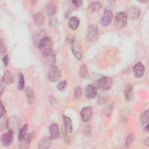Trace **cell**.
<instances>
[{
  "instance_id": "6da1fadb",
  "label": "cell",
  "mask_w": 149,
  "mask_h": 149,
  "mask_svg": "<svg viewBox=\"0 0 149 149\" xmlns=\"http://www.w3.org/2000/svg\"><path fill=\"white\" fill-rule=\"evenodd\" d=\"M37 47L38 48L41 55L44 57H48L52 53V41L48 36L42 40Z\"/></svg>"
},
{
  "instance_id": "7a4b0ae2",
  "label": "cell",
  "mask_w": 149,
  "mask_h": 149,
  "mask_svg": "<svg viewBox=\"0 0 149 149\" xmlns=\"http://www.w3.org/2000/svg\"><path fill=\"white\" fill-rule=\"evenodd\" d=\"M47 75L50 81L56 82L61 77V72L56 66L51 65L48 69Z\"/></svg>"
},
{
  "instance_id": "3957f363",
  "label": "cell",
  "mask_w": 149,
  "mask_h": 149,
  "mask_svg": "<svg viewBox=\"0 0 149 149\" xmlns=\"http://www.w3.org/2000/svg\"><path fill=\"white\" fill-rule=\"evenodd\" d=\"M113 80L110 77H103L97 81L98 88L102 91L108 90L112 86Z\"/></svg>"
},
{
  "instance_id": "277c9868",
  "label": "cell",
  "mask_w": 149,
  "mask_h": 149,
  "mask_svg": "<svg viewBox=\"0 0 149 149\" xmlns=\"http://www.w3.org/2000/svg\"><path fill=\"white\" fill-rule=\"evenodd\" d=\"M127 17L126 13L123 12H120L116 14L114 19V25L118 29L123 28L127 22Z\"/></svg>"
},
{
  "instance_id": "5b68a950",
  "label": "cell",
  "mask_w": 149,
  "mask_h": 149,
  "mask_svg": "<svg viewBox=\"0 0 149 149\" xmlns=\"http://www.w3.org/2000/svg\"><path fill=\"white\" fill-rule=\"evenodd\" d=\"M87 40L88 42H94L98 38V29L95 25L88 26L86 33Z\"/></svg>"
},
{
  "instance_id": "8992f818",
  "label": "cell",
  "mask_w": 149,
  "mask_h": 149,
  "mask_svg": "<svg viewBox=\"0 0 149 149\" xmlns=\"http://www.w3.org/2000/svg\"><path fill=\"white\" fill-rule=\"evenodd\" d=\"M126 15L127 18H129L130 20L136 21L140 17V10L138 7L136 6H132L128 9Z\"/></svg>"
},
{
  "instance_id": "52a82bcc",
  "label": "cell",
  "mask_w": 149,
  "mask_h": 149,
  "mask_svg": "<svg viewBox=\"0 0 149 149\" xmlns=\"http://www.w3.org/2000/svg\"><path fill=\"white\" fill-rule=\"evenodd\" d=\"M71 49L73 55L79 60H80L82 58V48L80 43L77 41H73L71 44Z\"/></svg>"
},
{
  "instance_id": "ba28073f",
  "label": "cell",
  "mask_w": 149,
  "mask_h": 149,
  "mask_svg": "<svg viewBox=\"0 0 149 149\" xmlns=\"http://www.w3.org/2000/svg\"><path fill=\"white\" fill-rule=\"evenodd\" d=\"M13 139V131L9 129V130L2 134L1 137V143L3 146L8 147L12 142Z\"/></svg>"
},
{
  "instance_id": "9c48e42d",
  "label": "cell",
  "mask_w": 149,
  "mask_h": 149,
  "mask_svg": "<svg viewBox=\"0 0 149 149\" xmlns=\"http://www.w3.org/2000/svg\"><path fill=\"white\" fill-rule=\"evenodd\" d=\"M113 17V14L111 10L105 9L104 15L101 20V24L104 27H107L110 24Z\"/></svg>"
},
{
  "instance_id": "30bf717a",
  "label": "cell",
  "mask_w": 149,
  "mask_h": 149,
  "mask_svg": "<svg viewBox=\"0 0 149 149\" xmlns=\"http://www.w3.org/2000/svg\"><path fill=\"white\" fill-rule=\"evenodd\" d=\"M47 36L48 35L47 33L44 30L40 29L36 31L33 37V40L34 45L37 47L39 43L42 41V40H43L45 37Z\"/></svg>"
},
{
  "instance_id": "8fae6325",
  "label": "cell",
  "mask_w": 149,
  "mask_h": 149,
  "mask_svg": "<svg viewBox=\"0 0 149 149\" xmlns=\"http://www.w3.org/2000/svg\"><path fill=\"white\" fill-rule=\"evenodd\" d=\"M97 93V87L93 84H89L87 86L84 90V93H85L86 97L89 100L94 98L96 96Z\"/></svg>"
},
{
  "instance_id": "7c38bea8",
  "label": "cell",
  "mask_w": 149,
  "mask_h": 149,
  "mask_svg": "<svg viewBox=\"0 0 149 149\" xmlns=\"http://www.w3.org/2000/svg\"><path fill=\"white\" fill-rule=\"evenodd\" d=\"M81 117L83 122H88L93 115V109L90 107H85L81 111Z\"/></svg>"
},
{
  "instance_id": "4fadbf2b",
  "label": "cell",
  "mask_w": 149,
  "mask_h": 149,
  "mask_svg": "<svg viewBox=\"0 0 149 149\" xmlns=\"http://www.w3.org/2000/svg\"><path fill=\"white\" fill-rule=\"evenodd\" d=\"M21 125V120L16 116H13L8 120V127L9 129L14 131L15 129L19 128Z\"/></svg>"
},
{
  "instance_id": "5bb4252c",
  "label": "cell",
  "mask_w": 149,
  "mask_h": 149,
  "mask_svg": "<svg viewBox=\"0 0 149 149\" xmlns=\"http://www.w3.org/2000/svg\"><path fill=\"white\" fill-rule=\"evenodd\" d=\"M34 22L37 26L40 27L42 26L45 22V16L42 12H37L34 14L33 16Z\"/></svg>"
},
{
  "instance_id": "9a60e30c",
  "label": "cell",
  "mask_w": 149,
  "mask_h": 149,
  "mask_svg": "<svg viewBox=\"0 0 149 149\" xmlns=\"http://www.w3.org/2000/svg\"><path fill=\"white\" fill-rule=\"evenodd\" d=\"M144 69L145 68L141 62H138L136 63L133 68L134 76L137 78L142 77L144 74Z\"/></svg>"
},
{
  "instance_id": "2e32d148",
  "label": "cell",
  "mask_w": 149,
  "mask_h": 149,
  "mask_svg": "<svg viewBox=\"0 0 149 149\" xmlns=\"http://www.w3.org/2000/svg\"><path fill=\"white\" fill-rule=\"evenodd\" d=\"M49 133H50V138L52 140H55L59 137V130L58 128V126L56 123H52L49 126Z\"/></svg>"
},
{
  "instance_id": "e0dca14e",
  "label": "cell",
  "mask_w": 149,
  "mask_h": 149,
  "mask_svg": "<svg viewBox=\"0 0 149 149\" xmlns=\"http://www.w3.org/2000/svg\"><path fill=\"white\" fill-rule=\"evenodd\" d=\"M45 10L48 16H53L56 12V6L54 1H50L47 2L45 5Z\"/></svg>"
},
{
  "instance_id": "ac0fdd59",
  "label": "cell",
  "mask_w": 149,
  "mask_h": 149,
  "mask_svg": "<svg viewBox=\"0 0 149 149\" xmlns=\"http://www.w3.org/2000/svg\"><path fill=\"white\" fill-rule=\"evenodd\" d=\"M14 81V77L12 73L9 70H6L2 77V82L4 84H10Z\"/></svg>"
},
{
  "instance_id": "d6986e66",
  "label": "cell",
  "mask_w": 149,
  "mask_h": 149,
  "mask_svg": "<svg viewBox=\"0 0 149 149\" xmlns=\"http://www.w3.org/2000/svg\"><path fill=\"white\" fill-rule=\"evenodd\" d=\"M51 139L49 137H44L41 139L38 143V148L47 149L51 147Z\"/></svg>"
},
{
  "instance_id": "ffe728a7",
  "label": "cell",
  "mask_w": 149,
  "mask_h": 149,
  "mask_svg": "<svg viewBox=\"0 0 149 149\" xmlns=\"http://www.w3.org/2000/svg\"><path fill=\"white\" fill-rule=\"evenodd\" d=\"M27 102L29 104H33L35 100V95L33 90L30 87H26L25 89Z\"/></svg>"
},
{
  "instance_id": "44dd1931",
  "label": "cell",
  "mask_w": 149,
  "mask_h": 149,
  "mask_svg": "<svg viewBox=\"0 0 149 149\" xmlns=\"http://www.w3.org/2000/svg\"><path fill=\"white\" fill-rule=\"evenodd\" d=\"M65 130L67 133H71L72 132V123L71 119L68 116H63Z\"/></svg>"
},
{
  "instance_id": "7402d4cb",
  "label": "cell",
  "mask_w": 149,
  "mask_h": 149,
  "mask_svg": "<svg viewBox=\"0 0 149 149\" xmlns=\"http://www.w3.org/2000/svg\"><path fill=\"white\" fill-rule=\"evenodd\" d=\"M79 25V20L76 16H73L69 18L68 20V26L72 30L76 29Z\"/></svg>"
},
{
  "instance_id": "603a6c76",
  "label": "cell",
  "mask_w": 149,
  "mask_h": 149,
  "mask_svg": "<svg viewBox=\"0 0 149 149\" xmlns=\"http://www.w3.org/2000/svg\"><path fill=\"white\" fill-rule=\"evenodd\" d=\"M124 94L127 101H130L133 97V87L131 84H128L124 90Z\"/></svg>"
},
{
  "instance_id": "cb8c5ba5",
  "label": "cell",
  "mask_w": 149,
  "mask_h": 149,
  "mask_svg": "<svg viewBox=\"0 0 149 149\" xmlns=\"http://www.w3.org/2000/svg\"><path fill=\"white\" fill-rule=\"evenodd\" d=\"M101 8V4L100 2L98 1H93L91 2L88 6L89 10L91 12H94L99 10Z\"/></svg>"
},
{
  "instance_id": "d4e9b609",
  "label": "cell",
  "mask_w": 149,
  "mask_h": 149,
  "mask_svg": "<svg viewBox=\"0 0 149 149\" xmlns=\"http://www.w3.org/2000/svg\"><path fill=\"white\" fill-rule=\"evenodd\" d=\"M31 136L30 134H27L26 136L24 137V138L20 140L21 141V146L22 148H27L29 147L31 141Z\"/></svg>"
},
{
  "instance_id": "484cf974",
  "label": "cell",
  "mask_w": 149,
  "mask_h": 149,
  "mask_svg": "<svg viewBox=\"0 0 149 149\" xmlns=\"http://www.w3.org/2000/svg\"><path fill=\"white\" fill-rule=\"evenodd\" d=\"M27 130H28L27 124L24 125V126L19 130V133H18V139L20 141L23 140L24 138V137L26 136V134H27Z\"/></svg>"
},
{
  "instance_id": "4316f807",
  "label": "cell",
  "mask_w": 149,
  "mask_h": 149,
  "mask_svg": "<svg viewBox=\"0 0 149 149\" xmlns=\"http://www.w3.org/2000/svg\"><path fill=\"white\" fill-rule=\"evenodd\" d=\"M79 75L83 78H87L88 76V72L86 65L82 64L79 70Z\"/></svg>"
},
{
  "instance_id": "83f0119b",
  "label": "cell",
  "mask_w": 149,
  "mask_h": 149,
  "mask_svg": "<svg viewBox=\"0 0 149 149\" xmlns=\"http://www.w3.org/2000/svg\"><path fill=\"white\" fill-rule=\"evenodd\" d=\"M140 122L141 125H145L146 124H147L149 120V111L148 110H147L144 111L140 116Z\"/></svg>"
},
{
  "instance_id": "f1b7e54d",
  "label": "cell",
  "mask_w": 149,
  "mask_h": 149,
  "mask_svg": "<svg viewBox=\"0 0 149 149\" xmlns=\"http://www.w3.org/2000/svg\"><path fill=\"white\" fill-rule=\"evenodd\" d=\"M83 94V90L80 86H77L75 87L73 92V97L76 99L81 96Z\"/></svg>"
},
{
  "instance_id": "f546056e",
  "label": "cell",
  "mask_w": 149,
  "mask_h": 149,
  "mask_svg": "<svg viewBox=\"0 0 149 149\" xmlns=\"http://www.w3.org/2000/svg\"><path fill=\"white\" fill-rule=\"evenodd\" d=\"M24 87V76L22 73L19 74V81H18V85L17 88L19 90H23Z\"/></svg>"
},
{
  "instance_id": "4dcf8cb0",
  "label": "cell",
  "mask_w": 149,
  "mask_h": 149,
  "mask_svg": "<svg viewBox=\"0 0 149 149\" xmlns=\"http://www.w3.org/2000/svg\"><path fill=\"white\" fill-rule=\"evenodd\" d=\"M134 140V136L133 135V134L130 133L126 137V140H125V146H126L127 147H130Z\"/></svg>"
},
{
  "instance_id": "1f68e13d",
  "label": "cell",
  "mask_w": 149,
  "mask_h": 149,
  "mask_svg": "<svg viewBox=\"0 0 149 149\" xmlns=\"http://www.w3.org/2000/svg\"><path fill=\"white\" fill-rule=\"evenodd\" d=\"M66 85H67V82L65 80H63L58 84L57 88L60 91H62L66 88Z\"/></svg>"
},
{
  "instance_id": "d6a6232c",
  "label": "cell",
  "mask_w": 149,
  "mask_h": 149,
  "mask_svg": "<svg viewBox=\"0 0 149 149\" xmlns=\"http://www.w3.org/2000/svg\"><path fill=\"white\" fill-rule=\"evenodd\" d=\"M57 23H58V20H57L56 18H55V17L51 18L48 22V25L50 27H55L56 26Z\"/></svg>"
},
{
  "instance_id": "836d02e7",
  "label": "cell",
  "mask_w": 149,
  "mask_h": 149,
  "mask_svg": "<svg viewBox=\"0 0 149 149\" xmlns=\"http://www.w3.org/2000/svg\"><path fill=\"white\" fill-rule=\"evenodd\" d=\"M112 111V107L111 105H109L106 107L104 109V113L105 115L109 116L111 113Z\"/></svg>"
},
{
  "instance_id": "e575fe53",
  "label": "cell",
  "mask_w": 149,
  "mask_h": 149,
  "mask_svg": "<svg viewBox=\"0 0 149 149\" xmlns=\"http://www.w3.org/2000/svg\"><path fill=\"white\" fill-rule=\"evenodd\" d=\"M72 3L73 4V5L76 7V8H79L80 7L83 3V2L80 0H74V1H72Z\"/></svg>"
},
{
  "instance_id": "d590c367",
  "label": "cell",
  "mask_w": 149,
  "mask_h": 149,
  "mask_svg": "<svg viewBox=\"0 0 149 149\" xmlns=\"http://www.w3.org/2000/svg\"><path fill=\"white\" fill-rule=\"evenodd\" d=\"M0 47H1V54L2 55L3 54H4L5 52H6V47L3 44V42H2V40H1V44H0Z\"/></svg>"
},
{
  "instance_id": "8d00e7d4",
  "label": "cell",
  "mask_w": 149,
  "mask_h": 149,
  "mask_svg": "<svg viewBox=\"0 0 149 149\" xmlns=\"http://www.w3.org/2000/svg\"><path fill=\"white\" fill-rule=\"evenodd\" d=\"M6 113V110L5 108L2 104V102H1V117H2L3 115H5Z\"/></svg>"
},
{
  "instance_id": "74e56055",
  "label": "cell",
  "mask_w": 149,
  "mask_h": 149,
  "mask_svg": "<svg viewBox=\"0 0 149 149\" xmlns=\"http://www.w3.org/2000/svg\"><path fill=\"white\" fill-rule=\"evenodd\" d=\"M67 41L69 43H70L72 44L73 41H75V38L73 36H72V35H70L68 37H67Z\"/></svg>"
},
{
  "instance_id": "f35d334b",
  "label": "cell",
  "mask_w": 149,
  "mask_h": 149,
  "mask_svg": "<svg viewBox=\"0 0 149 149\" xmlns=\"http://www.w3.org/2000/svg\"><path fill=\"white\" fill-rule=\"evenodd\" d=\"M3 62L5 65V66H7L8 64V62H9V58H8V56L7 55H5L3 57Z\"/></svg>"
},
{
  "instance_id": "ab89813d",
  "label": "cell",
  "mask_w": 149,
  "mask_h": 149,
  "mask_svg": "<svg viewBox=\"0 0 149 149\" xmlns=\"http://www.w3.org/2000/svg\"><path fill=\"white\" fill-rule=\"evenodd\" d=\"M107 99L106 98L101 97V98H99L98 103H99L100 104H105L107 102Z\"/></svg>"
},
{
  "instance_id": "60d3db41",
  "label": "cell",
  "mask_w": 149,
  "mask_h": 149,
  "mask_svg": "<svg viewBox=\"0 0 149 149\" xmlns=\"http://www.w3.org/2000/svg\"><path fill=\"white\" fill-rule=\"evenodd\" d=\"M49 101H50V102L51 103V104H52V103H55V101H54V100H55V98H54V97H53V96H50V97H49Z\"/></svg>"
},
{
  "instance_id": "b9f144b4",
  "label": "cell",
  "mask_w": 149,
  "mask_h": 149,
  "mask_svg": "<svg viewBox=\"0 0 149 149\" xmlns=\"http://www.w3.org/2000/svg\"><path fill=\"white\" fill-rule=\"evenodd\" d=\"M144 144H146L147 146H148V144H149V140H148V137H147L145 141H144Z\"/></svg>"
},
{
  "instance_id": "7bdbcfd3",
  "label": "cell",
  "mask_w": 149,
  "mask_h": 149,
  "mask_svg": "<svg viewBox=\"0 0 149 149\" xmlns=\"http://www.w3.org/2000/svg\"><path fill=\"white\" fill-rule=\"evenodd\" d=\"M148 123L147 124V125H146V127L144 128V129L146 130V131H147V132H148Z\"/></svg>"
}]
</instances>
